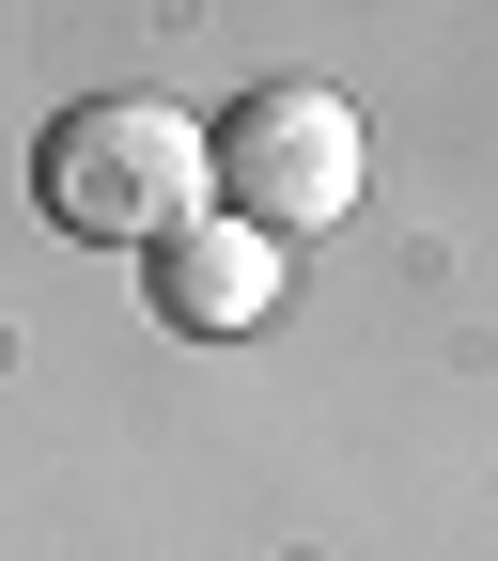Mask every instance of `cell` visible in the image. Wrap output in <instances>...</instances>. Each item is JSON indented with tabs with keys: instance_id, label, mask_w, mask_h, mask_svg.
I'll return each mask as SVG.
<instances>
[{
	"instance_id": "6da1fadb",
	"label": "cell",
	"mask_w": 498,
	"mask_h": 561,
	"mask_svg": "<svg viewBox=\"0 0 498 561\" xmlns=\"http://www.w3.org/2000/svg\"><path fill=\"white\" fill-rule=\"evenodd\" d=\"M32 203L79 250H157L172 219H202V125L172 110V94H79L47 125V157H32Z\"/></svg>"
},
{
	"instance_id": "7a4b0ae2",
	"label": "cell",
	"mask_w": 498,
	"mask_h": 561,
	"mask_svg": "<svg viewBox=\"0 0 498 561\" xmlns=\"http://www.w3.org/2000/svg\"><path fill=\"white\" fill-rule=\"evenodd\" d=\"M202 187H219V219L250 234H327V219H359V187H374V125L359 94H327V79H265L234 125H202Z\"/></svg>"
},
{
	"instance_id": "3957f363",
	"label": "cell",
	"mask_w": 498,
	"mask_h": 561,
	"mask_svg": "<svg viewBox=\"0 0 498 561\" xmlns=\"http://www.w3.org/2000/svg\"><path fill=\"white\" fill-rule=\"evenodd\" d=\"M140 297L172 312V343H250L265 312H280V234H250V219H172L157 250H140Z\"/></svg>"
}]
</instances>
